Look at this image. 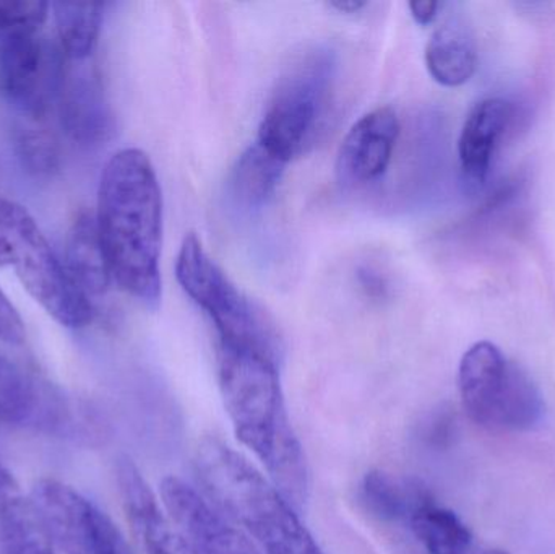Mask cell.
<instances>
[{
    "mask_svg": "<svg viewBox=\"0 0 555 554\" xmlns=\"http://www.w3.org/2000/svg\"><path fill=\"white\" fill-rule=\"evenodd\" d=\"M25 337V324H23L18 311L0 289V342L9 345H22Z\"/></svg>",
    "mask_w": 555,
    "mask_h": 554,
    "instance_id": "603a6c76",
    "label": "cell"
},
{
    "mask_svg": "<svg viewBox=\"0 0 555 554\" xmlns=\"http://www.w3.org/2000/svg\"><path fill=\"white\" fill-rule=\"evenodd\" d=\"M284 166L286 163L266 146L254 143L237 158L228 179L231 202L247 214L266 207L283 178Z\"/></svg>",
    "mask_w": 555,
    "mask_h": 554,
    "instance_id": "e0dca14e",
    "label": "cell"
},
{
    "mask_svg": "<svg viewBox=\"0 0 555 554\" xmlns=\"http://www.w3.org/2000/svg\"><path fill=\"white\" fill-rule=\"evenodd\" d=\"M54 540L31 500L0 504V554H55Z\"/></svg>",
    "mask_w": 555,
    "mask_h": 554,
    "instance_id": "ac0fdd59",
    "label": "cell"
},
{
    "mask_svg": "<svg viewBox=\"0 0 555 554\" xmlns=\"http://www.w3.org/2000/svg\"><path fill=\"white\" fill-rule=\"evenodd\" d=\"M515 107L502 98H488L473 107L463 124L459 158L469 184L481 188L488 181L502 137L514 120Z\"/></svg>",
    "mask_w": 555,
    "mask_h": 554,
    "instance_id": "5bb4252c",
    "label": "cell"
},
{
    "mask_svg": "<svg viewBox=\"0 0 555 554\" xmlns=\"http://www.w3.org/2000/svg\"><path fill=\"white\" fill-rule=\"evenodd\" d=\"M64 266L78 292L98 311V302L109 292L113 276L101 247L96 218L91 211H80L72 221Z\"/></svg>",
    "mask_w": 555,
    "mask_h": 554,
    "instance_id": "9a60e30c",
    "label": "cell"
},
{
    "mask_svg": "<svg viewBox=\"0 0 555 554\" xmlns=\"http://www.w3.org/2000/svg\"><path fill=\"white\" fill-rule=\"evenodd\" d=\"M176 276L189 298L214 322L218 342L256 348L280 360L281 342L272 322L208 256L197 234L189 233L182 241Z\"/></svg>",
    "mask_w": 555,
    "mask_h": 554,
    "instance_id": "52a82bcc",
    "label": "cell"
},
{
    "mask_svg": "<svg viewBox=\"0 0 555 554\" xmlns=\"http://www.w3.org/2000/svg\"><path fill=\"white\" fill-rule=\"evenodd\" d=\"M59 126L80 145H98L113 132V113L107 104L98 68L88 61L65 62L57 98Z\"/></svg>",
    "mask_w": 555,
    "mask_h": 554,
    "instance_id": "8fae6325",
    "label": "cell"
},
{
    "mask_svg": "<svg viewBox=\"0 0 555 554\" xmlns=\"http://www.w3.org/2000/svg\"><path fill=\"white\" fill-rule=\"evenodd\" d=\"M20 487L13 475L0 464V504L20 497Z\"/></svg>",
    "mask_w": 555,
    "mask_h": 554,
    "instance_id": "d4e9b609",
    "label": "cell"
},
{
    "mask_svg": "<svg viewBox=\"0 0 555 554\" xmlns=\"http://www.w3.org/2000/svg\"><path fill=\"white\" fill-rule=\"evenodd\" d=\"M80 409L57 387L0 353V425L49 435L83 428Z\"/></svg>",
    "mask_w": 555,
    "mask_h": 554,
    "instance_id": "9c48e42d",
    "label": "cell"
},
{
    "mask_svg": "<svg viewBox=\"0 0 555 554\" xmlns=\"http://www.w3.org/2000/svg\"><path fill=\"white\" fill-rule=\"evenodd\" d=\"M31 503L65 554H133L116 524L75 488L42 478L33 487Z\"/></svg>",
    "mask_w": 555,
    "mask_h": 554,
    "instance_id": "ba28073f",
    "label": "cell"
},
{
    "mask_svg": "<svg viewBox=\"0 0 555 554\" xmlns=\"http://www.w3.org/2000/svg\"><path fill=\"white\" fill-rule=\"evenodd\" d=\"M400 130V119L391 107H377L362 116L339 146L338 181L349 188L378 181L393 158Z\"/></svg>",
    "mask_w": 555,
    "mask_h": 554,
    "instance_id": "7c38bea8",
    "label": "cell"
},
{
    "mask_svg": "<svg viewBox=\"0 0 555 554\" xmlns=\"http://www.w3.org/2000/svg\"><path fill=\"white\" fill-rule=\"evenodd\" d=\"M162 498L168 516L178 526L192 554H260L241 530L185 481L165 478Z\"/></svg>",
    "mask_w": 555,
    "mask_h": 554,
    "instance_id": "30bf717a",
    "label": "cell"
},
{
    "mask_svg": "<svg viewBox=\"0 0 555 554\" xmlns=\"http://www.w3.org/2000/svg\"><path fill=\"white\" fill-rule=\"evenodd\" d=\"M94 218L113 282L146 308H158L163 197L145 152L126 149L111 156L101 172Z\"/></svg>",
    "mask_w": 555,
    "mask_h": 554,
    "instance_id": "6da1fadb",
    "label": "cell"
},
{
    "mask_svg": "<svg viewBox=\"0 0 555 554\" xmlns=\"http://www.w3.org/2000/svg\"><path fill=\"white\" fill-rule=\"evenodd\" d=\"M408 523L429 554H468L472 550L468 527L452 511L437 506L433 498L421 504Z\"/></svg>",
    "mask_w": 555,
    "mask_h": 554,
    "instance_id": "44dd1931",
    "label": "cell"
},
{
    "mask_svg": "<svg viewBox=\"0 0 555 554\" xmlns=\"http://www.w3.org/2000/svg\"><path fill=\"white\" fill-rule=\"evenodd\" d=\"M12 267L22 285L54 321L68 328L93 322L96 309L78 292L28 210L0 197V269Z\"/></svg>",
    "mask_w": 555,
    "mask_h": 554,
    "instance_id": "277c9868",
    "label": "cell"
},
{
    "mask_svg": "<svg viewBox=\"0 0 555 554\" xmlns=\"http://www.w3.org/2000/svg\"><path fill=\"white\" fill-rule=\"evenodd\" d=\"M57 41L68 61L93 57L103 25V3L52 2Z\"/></svg>",
    "mask_w": 555,
    "mask_h": 554,
    "instance_id": "ffe728a7",
    "label": "cell"
},
{
    "mask_svg": "<svg viewBox=\"0 0 555 554\" xmlns=\"http://www.w3.org/2000/svg\"><path fill=\"white\" fill-rule=\"evenodd\" d=\"M51 12V3L39 0H0V35L44 29Z\"/></svg>",
    "mask_w": 555,
    "mask_h": 554,
    "instance_id": "7402d4cb",
    "label": "cell"
},
{
    "mask_svg": "<svg viewBox=\"0 0 555 554\" xmlns=\"http://www.w3.org/2000/svg\"><path fill=\"white\" fill-rule=\"evenodd\" d=\"M478 65V49L469 26L449 20L436 29L426 46V67L443 87H462L472 80Z\"/></svg>",
    "mask_w": 555,
    "mask_h": 554,
    "instance_id": "2e32d148",
    "label": "cell"
},
{
    "mask_svg": "<svg viewBox=\"0 0 555 554\" xmlns=\"http://www.w3.org/2000/svg\"><path fill=\"white\" fill-rule=\"evenodd\" d=\"M359 498L367 513L384 523L408 520L421 504L430 500L429 493L420 485L398 480L385 472H371L365 475Z\"/></svg>",
    "mask_w": 555,
    "mask_h": 554,
    "instance_id": "d6986e66",
    "label": "cell"
},
{
    "mask_svg": "<svg viewBox=\"0 0 555 554\" xmlns=\"http://www.w3.org/2000/svg\"><path fill=\"white\" fill-rule=\"evenodd\" d=\"M488 554H507V553H504V552H489Z\"/></svg>",
    "mask_w": 555,
    "mask_h": 554,
    "instance_id": "83f0119b",
    "label": "cell"
},
{
    "mask_svg": "<svg viewBox=\"0 0 555 554\" xmlns=\"http://www.w3.org/2000/svg\"><path fill=\"white\" fill-rule=\"evenodd\" d=\"M120 500L139 554H192L184 537L163 513L158 498L132 459L120 458L116 468Z\"/></svg>",
    "mask_w": 555,
    "mask_h": 554,
    "instance_id": "4fadbf2b",
    "label": "cell"
},
{
    "mask_svg": "<svg viewBox=\"0 0 555 554\" xmlns=\"http://www.w3.org/2000/svg\"><path fill=\"white\" fill-rule=\"evenodd\" d=\"M195 472L218 510L244 527L266 554H325L270 478L223 439L205 436Z\"/></svg>",
    "mask_w": 555,
    "mask_h": 554,
    "instance_id": "3957f363",
    "label": "cell"
},
{
    "mask_svg": "<svg viewBox=\"0 0 555 554\" xmlns=\"http://www.w3.org/2000/svg\"><path fill=\"white\" fill-rule=\"evenodd\" d=\"M460 396L469 418L494 431H531L546 405L537 384L491 342L473 345L459 370Z\"/></svg>",
    "mask_w": 555,
    "mask_h": 554,
    "instance_id": "8992f818",
    "label": "cell"
},
{
    "mask_svg": "<svg viewBox=\"0 0 555 554\" xmlns=\"http://www.w3.org/2000/svg\"><path fill=\"white\" fill-rule=\"evenodd\" d=\"M367 3L362 0H333L330 2L332 9L338 10L341 13H358L361 12Z\"/></svg>",
    "mask_w": 555,
    "mask_h": 554,
    "instance_id": "484cf974",
    "label": "cell"
},
{
    "mask_svg": "<svg viewBox=\"0 0 555 554\" xmlns=\"http://www.w3.org/2000/svg\"><path fill=\"white\" fill-rule=\"evenodd\" d=\"M361 280L362 285L367 286L371 293H382V289H384V282H382L380 276L375 275L371 270H362Z\"/></svg>",
    "mask_w": 555,
    "mask_h": 554,
    "instance_id": "4316f807",
    "label": "cell"
},
{
    "mask_svg": "<svg viewBox=\"0 0 555 554\" xmlns=\"http://www.w3.org/2000/svg\"><path fill=\"white\" fill-rule=\"evenodd\" d=\"M336 68L335 51L315 46L297 55L278 78L257 142L286 165L315 139L328 107Z\"/></svg>",
    "mask_w": 555,
    "mask_h": 554,
    "instance_id": "5b68a950",
    "label": "cell"
},
{
    "mask_svg": "<svg viewBox=\"0 0 555 554\" xmlns=\"http://www.w3.org/2000/svg\"><path fill=\"white\" fill-rule=\"evenodd\" d=\"M408 7H410L414 22L417 25L427 26L437 18L439 10L442 9V3L436 2V0H416V2L408 3Z\"/></svg>",
    "mask_w": 555,
    "mask_h": 554,
    "instance_id": "cb8c5ba5",
    "label": "cell"
},
{
    "mask_svg": "<svg viewBox=\"0 0 555 554\" xmlns=\"http://www.w3.org/2000/svg\"><path fill=\"white\" fill-rule=\"evenodd\" d=\"M218 381L237 439L256 454L283 497L300 511L310 480L281 389L278 358L218 342Z\"/></svg>",
    "mask_w": 555,
    "mask_h": 554,
    "instance_id": "7a4b0ae2",
    "label": "cell"
}]
</instances>
